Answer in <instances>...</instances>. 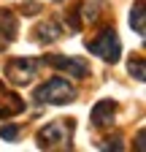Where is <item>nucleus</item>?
Listing matches in <instances>:
<instances>
[{"label": "nucleus", "mask_w": 146, "mask_h": 152, "mask_svg": "<svg viewBox=\"0 0 146 152\" xmlns=\"http://www.w3.org/2000/svg\"><path fill=\"white\" fill-rule=\"evenodd\" d=\"M43 60H33V57H14L6 65V76L11 84H27L33 82V76H38Z\"/></svg>", "instance_id": "nucleus-4"}, {"label": "nucleus", "mask_w": 146, "mask_h": 152, "mask_svg": "<svg viewBox=\"0 0 146 152\" xmlns=\"http://www.w3.org/2000/svg\"><path fill=\"white\" fill-rule=\"evenodd\" d=\"M130 27L138 33V35H143L146 33V16H143V0H138V3L133 6V11H130Z\"/></svg>", "instance_id": "nucleus-9"}, {"label": "nucleus", "mask_w": 146, "mask_h": 152, "mask_svg": "<svg viewBox=\"0 0 146 152\" xmlns=\"http://www.w3.org/2000/svg\"><path fill=\"white\" fill-rule=\"evenodd\" d=\"M16 30H19L16 16L11 11H0V46H8L16 38Z\"/></svg>", "instance_id": "nucleus-7"}, {"label": "nucleus", "mask_w": 146, "mask_h": 152, "mask_svg": "<svg viewBox=\"0 0 146 152\" xmlns=\"http://www.w3.org/2000/svg\"><path fill=\"white\" fill-rule=\"evenodd\" d=\"M35 38H38L41 44H54L57 41V38H62V27L54 22V19H49V22H41L38 27H35Z\"/></svg>", "instance_id": "nucleus-8"}, {"label": "nucleus", "mask_w": 146, "mask_h": 152, "mask_svg": "<svg viewBox=\"0 0 146 152\" xmlns=\"http://www.w3.org/2000/svg\"><path fill=\"white\" fill-rule=\"evenodd\" d=\"M135 141H138V144H135V149H138V152H143V130L138 133V139H135Z\"/></svg>", "instance_id": "nucleus-13"}, {"label": "nucleus", "mask_w": 146, "mask_h": 152, "mask_svg": "<svg viewBox=\"0 0 146 152\" xmlns=\"http://www.w3.org/2000/svg\"><path fill=\"white\" fill-rule=\"evenodd\" d=\"M43 63L57 68V71H65L70 76H76V79H87L89 76V65L84 60H76V57H65V54H46Z\"/></svg>", "instance_id": "nucleus-5"}, {"label": "nucleus", "mask_w": 146, "mask_h": 152, "mask_svg": "<svg viewBox=\"0 0 146 152\" xmlns=\"http://www.w3.org/2000/svg\"><path fill=\"white\" fill-rule=\"evenodd\" d=\"M114 114H116V103L106 98V101H98V103L92 106V114H89V120H92V125H95V128H111Z\"/></svg>", "instance_id": "nucleus-6"}, {"label": "nucleus", "mask_w": 146, "mask_h": 152, "mask_svg": "<svg viewBox=\"0 0 146 152\" xmlns=\"http://www.w3.org/2000/svg\"><path fill=\"white\" fill-rule=\"evenodd\" d=\"M87 49L92 54H98L100 60H106V63H119L122 41H119V35H116L114 27H106V30H100L92 38V41H87Z\"/></svg>", "instance_id": "nucleus-3"}, {"label": "nucleus", "mask_w": 146, "mask_h": 152, "mask_svg": "<svg viewBox=\"0 0 146 152\" xmlns=\"http://www.w3.org/2000/svg\"><path fill=\"white\" fill-rule=\"evenodd\" d=\"M35 103H49V106H65L70 101H76V87L62 76H51L49 82H43L35 90Z\"/></svg>", "instance_id": "nucleus-2"}, {"label": "nucleus", "mask_w": 146, "mask_h": 152, "mask_svg": "<svg viewBox=\"0 0 146 152\" xmlns=\"http://www.w3.org/2000/svg\"><path fill=\"white\" fill-rule=\"evenodd\" d=\"M73 130H76L73 120H51L46 128L38 130V147L41 149H70Z\"/></svg>", "instance_id": "nucleus-1"}, {"label": "nucleus", "mask_w": 146, "mask_h": 152, "mask_svg": "<svg viewBox=\"0 0 146 152\" xmlns=\"http://www.w3.org/2000/svg\"><path fill=\"white\" fill-rule=\"evenodd\" d=\"M0 139L3 141H16L19 139V125H3L0 128Z\"/></svg>", "instance_id": "nucleus-11"}, {"label": "nucleus", "mask_w": 146, "mask_h": 152, "mask_svg": "<svg viewBox=\"0 0 146 152\" xmlns=\"http://www.w3.org/2000/svg\"><path fill=\"white\" fill-rule=\"evenodd\" d=\"M111 147H114V149H124V144H122V139H119V136H114V139H106V141L100 144V149H111Z\"/></svg>", "instance_id": "nucleus-12"}, {"label": "nucleus", "mask_w": 146, "mask_h": 152, "mask_svg": "<svg viewBox=\"0 0 146 152\" xmlns=\"http://www.w3.org/2000/svg\"><path fill=\"white\" fill-rule=\"evenodd\" d=\"M127 68H130V73L135 76L138 82H143V79H146V65H143V57H135V60H130V65H127Z\"/></svg>", "instance_id": "nucleus-10"}]
</instances>
